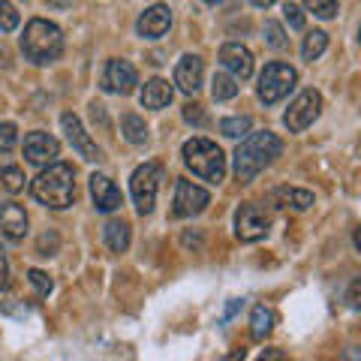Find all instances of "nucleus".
Returning a JSON list of instances; mask_svg holds the SVG:
<instances>
[{"label": "nucleus", "instance_id": "nucleus-1", "mask_svg": "<svg viewBox=\"0 0 361 361\" xmlns=\"http://www.w3.org/2000/svg\"><path fill=\"white\" fill-rule=\"evenodd\" d=\"M283 154V142L277 139L274 133H253L238 145L235 151V178L241 184H250V180L262 172L265 166H271L277 157Z\"/></svg>", "mask_w": 361, "mask_h": 361}, {"label": "nucleus", "instance_id": "nucleus-2", "mask_svg": "<svg viewBox=\"0 0 361 361\" xmlns=\"http://www.w3.org/2000/svg\"><path fill=\"white\" fill-rule=\"evenodd\" d=\"M30 193L45 208H54V211L70 208L73 199H75V175H73V166L54 163L49 169H42V172L33 178Z\"/></svg>", "mask_w": 361, "mask_h": 361}, {"label": "nucleus", "instance_id": "nucleus-3", "mask_svg": "<svg viewBox=\"0 0 361 361\" xmlns=\"http://www.w3.org/2000/svg\"><path fill=\"white\" fill-rule=\"evenodd\" d=\"M21 51L27 54V61L33 63H51L61 58L63 51V33L58 25L45 18H30L21 37Z\"/></svg>", "mask_w": 361, "mask_h": 361}, {"label": "nucleus", "instance_id": "nucleus-4", "mask_svg": "<svg viewBox=\"0 0 361 361\" xmlns=\"http://www.w3.org/2000/svg\"><path fill=\"white\" fill-rule=\"evenodd\" d=\"M180 157H184V163H187L190 172L199 175L202 180H208V184H220L223 175H226V157H223V151L211 139H202V135H196V139L184 142Z\"/></svg>", "mask_w": 361, "mask_h": 361}, {"label": "nucleus", "instance_id": "nucleus-5", "mask_svg": "<svg viewBox=\"0 0 361 361\" xmlns=\"http://www.w3.org/2000/svg\"><path fill=\"white\" fill-rule=\"evenodd\" d=\"M295 82H298V73L292 70L289 63H280V61L268 63L262 75H259V99H262L265 106H274L295 87Z\"/></svg>", "mask_w": 361, "mask_h": 361}, {"label": "nucleus", "instance_id": "nucleus-6", "mask_svg": "<svg viewBox=\"0 0 361 361\" xmlns=\"http://www.w3.org/2000/svg\"><path fill=\"white\" fill-rule=\"evenodd\" d=\"M160 178H163L160 163H145V166H139L133 172L130 190H133V199H135V208H139V214H151L154 211L157 190H160Z\"/></svg>", "mask_w": 361, "mask_h": 361}, {"label": "nucleus", "instance_id": "nucleus-7", "mask_svg": "<svg viewBox=\"0 0 361 361\" xmlns=\"http://www.w3.org/2000/svg\"><path fill=\"white\" fill-rule=\"evenodd\" d=\"M319 111H322L319 90H304V94H298L295 99H292V106L283 115V123H286L289 133H304L316 118H319Z\"/></svg>", "mask_w": 361, "mask_h": 361}, {"label": "nucleus", "instance_id": "nucleus-8", "mask_svg": "<svg viewBox=\"0 0 361 361\" xmlns=\"http://www.w3.org/2000/svg\"><path fill=\"white\" fill-rule=\"evenodd\" d=\"M268 214L265 208L253 205V202H244V205L235 211V235L244 241V244H253V241H262L268 235Z\"/></svg>", "mask_w": 361, "mask_h": 361}, {"label": "nucleus", "instance_id": "nucleus-9", "mask_svg": "<svg viewBox=\"0 0 361 361\" xmlns=\"http://www.w3.org/2000/svg\"><path fill=\"white\" fill-rule=\"evenodd\" d=\"M208 190L196 187L193 180H178V190H175V208L172 214L175 217H196V214H202L208 208Z\"/></svg>", "mask_w": 361, "mask_h": 361}, {"label": "nucleus", "instance_id": "nucleus-10", "mask_svg": "<svg viewBox=\"0 0 361 361\" xmlns=\"http://www.w3.org/2000/svg\"><path fill=\"white\" fill-rule=\"evenodd\" d=\"M61 123H63L66 139H70V145L75 148V154L82 157V160H87V163H99V160H103V151H99V148H97V142L85 133L82 121H78L73 111H66V115L61 118Z\"/></svg>", "mask_w": 361, "mask_h": 361}, {"label": "nucleus", "instance_id": "nucleus-11", "mask_svg": "<svg viewBox=\"0 0 361 361\" xmlns=\"http://www.w3.org/2000/svg\"><path fill=\"white\" fill-rule=\"evenodd\" d=\"M139 85V73H135V66L130 61H109L106 63V73H103V87L111 90V94H121L127 97L133 94V87Z\"/></svg>", "mask_w": 361, "mask_h": 361}, {"label": "nucleus", "instance_id": "nucleus-12", "mask_svg": "<svg viewBox=\"0 0 361 361\" xmlns=\"http://www.w3.org/2000/svg\"><path fill=\"white\" fill-rule=\"evenodd\" d=\"M135 27H139V37H145V39H160L163 33L172 27V9H169L166 4H154L142 13Z\"/></svg>", "mask_w": 361, "mask_h": 361}, {"label": "nucleus", "instance_id": "nucleus-13", "mask_svg": "<svg viewBox=\"0 0 361 361\" xmlns=\"http://www.w3.org/2000/svg\"><path fill=\"white\" fill-rule=\"evenodd\" d=\"M58 154H61V142L54 139V135L39 133V130L25 135V157H27L30 163H37V166L51 163Z\"/></svg>", "mask_w": 361, "mask_h": 361}, {"label": "nucleus", "instance_id": "nucleus-14", "mask_svg": "<svg viewBox=\"0 0 361 361\" xmlns=\"http://www.w3.org/2000/svg\"><path fill=\"white\" fill-rule=\"evenodd\" d=\"M202 78H205V63H202L199 54H184L175 66V85L184 90V94H196L202 87Z\"/></svg>", "mask_w": 361, "mask_h": 361}, {"label": "nucleus", "instance_id": "nucleus-15", "mask_svg": "<svg viewBox=\"0 0 361 361\" xmlns=\"http://www.w3.org/2000/svg\"><path fill=\"white\" fill-rule=\"evenodd\" d=\"M220 63L229 70L235 78H241V82H247V78L253 75V54L244 49V45L238 42H226L220 49Z\"/></svg>", "mask_w": 361, "mask_h": 361}, {"label": "nucleus", "instance_id": "nucleus-16", "mask_svg": "<svg viewBox=\"0 0 361 361\" xmlns=\"http://www.w3.org/2000/svg\"><path fill=\"white\" fill-rule=\"evenodd\" d=\"M90 196H94L97 211H106V214L123 205L121 190L115 187V180L106 178V175H90Z\"/></svg>", "mask_w": 361, "mask_h": 361}, {"label": "nucleus", "instance_id": "nucleus-17", "mask_svg": "<svg viewBox=\"0 0 361 361\" xmlns=\"http://www.w3.org/2000/svg\"><path fill=\"white\" fill-rule=\"evenodd\" d=\"M0 232L9 241H21L27 235V214L18 202H4L0 205Z\"/></svg>", "mask_w": 361, "mask_h": 361}, {"label": "nucleus", "instance_id": "nucleus-18", "mask_svg": "<svg viewBox=\"0 0 361 361\" xmlns=\"http://www.w3.org/2000/svg\"><path fill=\"white\" fill-rule=\"evenodd\" d=\"M172 97H175V90L166 78H151L142 90V106L145 109H166L169 103H172Z\"/></svg>", "mask_w": 361, "mask_h": 361}, {"label": "nucleus", "instance_id": "nucleus-19", "mask_svg": "<svg viewBox=\"0 0 361 361\" xmlns=\"http://www.w3.org/2000/svg\"><path fill=\"white\" fill-rule=\"evenodd\" d=\"M274 202L283 205V208L307 211L313 205V193H307V190H295V187H280V190H274Z\"/></svg>", "mask_w": 361, "mask_h": 361}, {"label": "nucleus", "instance_id": "nucleus-20", "mask_svg": "<svg viewBox=\"0 0 361 361\" xmlns=\"http://www.w3.org/2000/svg\"><path fill=\"white\" fill-rule=\"evenodd\" d=\"M106 244L111 253H123L130 247V223L127 220H109L106 223Z\"/></svg>", "mask_w": 361, "mask_h": 361}, {"label": "nucleus", "instance_id": "nucleus-21", "mask_svg": "<svg viewBox=\"0 0 361 361\" xmlns=\"http://www.w3.org/2000/svg\"><path fill=\"white\" fill-rule=\"evenodd\" d=\"M274 310H268L265 304H256L253 307V316H250V334L256 337V341H265V337L271 334V329H274Z\"/></svg>", "mask_w": 361, "mask_h": 361}, {"label": "nucleus", "instance_id": "nucleus-22", "mask_svg": "<svg viewBox=\"0 0 361 361\" xmlns=\"http://www.w3.org/2000/svg\"><path fill=\"white\" fill-rule=\"evenodd\" d=\"M121 133H123V139H127L130 145H145L148 142V127H145V121L139 115H123L121 118Z\"/></svg>", "mask_w": 361, "mask_h": 361}, {"label": "nucleus", "instance_id": "nucleus-23", "mask_svg": "<svg viewBox=\"0 0 361 361\" xmlns=\"http://www.w3.org/2000/svg\"><path fill=\"white\" fill-rule=\"evenodd\" d=\"M325 49H329V33H325V30H313V33L304 37L301 54H304V61H316Z\"/></svg>", "mask_w": 361, "mask_h": 361}, {"label": "nucleus", "instance_id": "nucleus-24", "mask_svg": "<svg viewBox=\"0 0 361 361\" xmlns=\"http://www.w3.org/2000/svg\"><path fill=\"white\" fill-rule=\"evenodd\" d=\"M235 94H238V85H235L232 75H223V73L214 75V82H211V97L217 99V103H226V99H232Z\"/></svg>", "mask_w": 361, "mask_h": 361}, {"label": "nucleus", "instance_id": "nucleus-25", "mask_svg": "<svg viewBox=\"0 0 361 361\" xmlns=\"http://www.w3.org/2000/svg\"><path fill=\"white\" fill-rule=\"evenodd\" d=\"M250 127H253V121L247 118V115L223 118V121H220V133H223V135H229V139H241L244 133H250Z\"/></svg>", "mask_w": 361, "mask_h": 361}, {"label": "nucleus", "instance_id": "nucleus-26", "mask_svg": "<svg viewBox=\"0 0 361 361\" xmlns=\"http://www.w3.org/2000/svg\"><path fill=\"white\" fill-rule=\"evenodd\" d=\"M0 180H4V187L9 190V193L25 190V172H21L18 166H4L0 169Z\"/></svg>", "mask_w": 361, "mask_h": 361}, {"label": "nucleus", "instance_id": "nucleus-27", "mask_svg": "<svg viewBox=\"0 0 361 361\" xmlns=\"http://www.w3.org/2000/svg\"><path fill=\"white\" fill-rule=\"evenodd\" d=\"M265 42L271 45V49H277V51L289 49V39H286V33H283V27H280L277 21H265Z\"/></svg>", "mask_w": 361, "mask_h": 361}, {"label": "nucleus", "instance_id": "nucleus-28", "mask_svg": "<svg viewBox=\"0 0 361 361\" xmlns=\"http://www.w3.org/2000/svg\"><path fill=\"white\" fill-rule=\"evenodd\" d=\"M304 6L319 18H334L337 16V0H304Z\"/></svg>", "mask_w": 361, "mask_h": 361}, {"label": "nucleus", "instance_id": "nucleus-29", "mask_svg": "<svg viewBox=\"0 0 361 361\" xmlns=\"http://www.w3.org/2000/svg\"><path fill=\"white\" fill-rule=\"evenodd\" d=\"M18 27V13L9 0H0V30H16Z\"/></svg>", "mask_w": 361, "mask_h": 361}, {"label": "nucleus", "instance_id": "nucleus-30", "mask_svg": "<svg viewBox=\"0 0 361 361\" xmlns=\"http://www.w3.org/2000/svg\"><path fill=\"white\" fill-rule=\"evenodd\" d=\"M16 142H18V130H16V123H0V154H9L16 148Z\"/></svg>", "mask_w": 361, "mask_h": 361}, {"label": "nucleus", "instance_id": "nucleus-31", "mask_svg": "<svg viewBox=\"0 0 361 361\" xmlns=\"http://www.w3.org/2000/svg\"><path fill=\"white\" fill-rule=\"evenodd\" d=\"M184 121L193 123V127H205V123H208L205 109H202L199 103H187V106H184Z\"/></svg>", "mask_w": 361, "mask_h": 361}, {"label": "nucleus", "instance_id": "nucleus-32", "mask_svg": "<svg viewBox=\"0 0 361 361\" xmlns=\"http://www.w3.org/2000/svg\"><path fill=\"white\" fill-rule=\"evenodd\" d=\"M27 277H30V283L42 292V295H49V292L54 289V283L49 280V274H45V271H39V268H30V271H27Z\"/></svg>", "mask_w": 361, "mask_h": 361}, {"label": "nucleus", "instance_id": "nucleus-33", "mask_svg": "<svg viewBox=\"0 0 361 361\" xmlns=\"http://www.w3.org/2000/svg\"><path fill=\"white\" fill-rule=\"evenodd\" d=\"M283 16H286V21H289V27H295V30L304 27V13H301L295 4H286V6H283Z\"/></svg>", "mask_w": 361, "mask_h": 361}, {"label": "nucleus", "instance_id": "nucleus-34", "mask_svg": "<svg viewBox=\"0 0 361 361\" xmlns=\"http://www.w3.org/2000/svg\"><path fill=\"white\" fill-rule=\"evenodd\" d=\"M6 286H9V262H6L4 250H0V289H6Z\"/></svg>", "mask_w": 361, "mask_h": 361}, {"label": "nucleus", "instance_id": "nucleus-35", "mask_svg": "<svg viewBox=\"0 0 361 361\" xmlns=\"http://www.w3.org/2000/svg\"><path fill=\"white\" fill-rule=\"evenodd\" d=\"M238 307H241V301H238V298H232V301H229V307H226V313H223V319H232V316L238 313Z\"/></svg>", "mask_w": 361, "mask_h": 361}, {"label": "nucleus", "instance_id": "nucleus-36", "mask_svg": "<svg viewBox=\"0 0 361 361\" xmlns=\"http://www.w3.org/2000/svg\"><path fill=\"white\" fill-rule=\"evenodd\" d=\"M349 304H353V307H358V280L353 283V292H349Z\"/></svg>", "mask_w": 361, "mask_h": 361}, {"label": "nucleus", "instance_id": "nucleus-37", "mask_svg": "<svg viewBox=\"0 0 361 361\" xmlns=\"http://www.w3.org/2000/svg\"><path fill=\"white\" fill-rule=\"evenodd\" d=\"M250 4H253V6H259V9H268L271 4H274V0H250Z\"/></svg>", "mask_w": 361, "mask_h": 361}, {"label": "nucleus", "instance_id": "nucleus-38", "mask_svg": "<svg viewBox=\"0 0 361 361\" xmlns=\"http://www.w3.org/2000/svg\"><path fill=\"white\" fill-rule=\"evenodd\" d=\"M49 4H51V6H70L73 0H49Z\"/></svg>", "mask_w": 361, "mask_h": 361}, {"label": "nucleus", "instance_id": "nucleus-39", "mask_svg": "<svg viewBox=\"0 0 361 361\" xmlns=\"http://www.w3.org/2000/svg\"><path fill=\"white\" fill-rule=\"evenodd\" d=\"M205 4H211V6H217V4H223V0H205Z\"/></svg>", "mask_w": 361, "mask_h": 361}]
</instances>
